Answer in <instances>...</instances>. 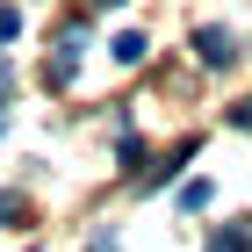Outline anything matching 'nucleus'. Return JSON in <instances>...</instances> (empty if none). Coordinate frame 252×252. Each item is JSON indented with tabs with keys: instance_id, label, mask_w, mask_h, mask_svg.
I'll return each mask as SVG.
<instances>
[{
	"instance_id": "nucleus-1",
	"label": "nucleus",
	"mask_w": 252,
	"mask_h": 252,
	"mask_svg": "<svg viewBox=\"0 0 252 252\" xmlns=\"http://www.w3.org/2000/svg\"><path fill=\"white\" fill-rule=\"evenodd\" d=\"M194 51H202V65H216V72H223V65L238 58V43L223 36V29H194Z\"/></svg>"
},
{
	"instance_id": "nucleus-2",
	"label": "nucleus",
	"mask_w": 252,
	"mask_h": 252,
	"mask_svg": "<svg viewBox=\"0 0 252 252\" xmlns=\"http://www.w3.org/2000/svg\"><path fill=\"white\" fill-rule=\"evenodd\" d=\"M108 51H116V65H137V58H144V51H152V43L137 36V29H123V36H116V43H108Z\"/></svg>"
},
{
	"instance_id": "nucleus-3",
	"label": "nucleus",
	"mask_w": 252,
	"mask_h": 252,
	"mask_svg": "<svg viewBox=\"0 0 252 252\" xmlns=\"http://www.w3.org/2000/svg\"><path fill=\"white\" fill-rule=\"evenodd\" d=\"M245 245H252V238H245V223H238V231H216V238H209V252H245Z\"/></svg>"
},
{
	"instance_id": "nucleus-4",
	"label": "nucleus",
	"mask_w": 252,
	"mask_h": 252,
	"mask_svg": "<svg viewBox=\"0 0 252 252\" xmlns=\"http://www.w3.org/2000/svg\"><path fill=\"white\" fill-rule=\"evenodd\" d=\"M15 216H22V194H15V188H0V231H7Z\"/></svg>"
},
{
	"instance_id": "nucleus-5",
	"label": "nucleus",
	"mask_w": 252,
	"mask_h": 252,
	"mask_svg": "<svg viewBox=\"0 0 252 252\" xmlns=\"http://www.w3.org/2000/svg\"><path fill=\"white\" fill-rule=\"evenodd\" d=\"M15 29H22V15H15V7H0V43L15 36Z\"/></svg>"
},
{
	"instance_id": "nucleus-6",
	"label": "nucleus",
	"mask_w": 252,
	"mask_h": 252,
	"mask_svg": "<svg viewBox=\"0 0 252 252\" xmlns=\"http://www.w3.org/2000/svg\"><path fill=\"white\" fill-rule=\"evenodd\" d=\"M7 79H15V65H7V58H0V94H7Z\"/></svg>"
},
{
	"instance_id": "nucleus-7",
	"label": "nucleus",
	"mask_w": 252,
	"mask_h": 252,
	"mask_svg": "<svg viewBox=\"0 0 252 252\" xmlns=\"http://www.w3.org/2000/svg\"><path fill=\"white\" fill-rule=\"evenodd\" d=\"M94 7H123V0H94Z\"/></svg>"
}]
</instances>
